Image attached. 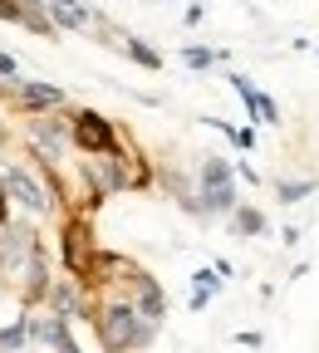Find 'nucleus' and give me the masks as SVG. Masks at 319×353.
<instances>
[{
  "label": "nucleus",
  "mask_w": 319,
  "mask_h": 353,
  "mask_svg": "<svg viewBox=\"0 0 319 353\" xmlns=\"http://www.w3.org/2000/svg\"><path fill=\"white\" fill-rule=\"evenodd\" d=\"M231 138H236V148H255V128H231Z\"/></svg>",
  "instance_id": "nucleus-15"
},
{
  "label": "nucleus",
  "mask_w": 319,
  "mask_h": 353,
  "mask_svg": "<svg viewBox=\"0 0 319 353\" xmlns=\"http://www.w3.org/2000/svg\"><path fill=\"white\" fill-rule=\"evenodd\" d=\"M133 59H138V64H148V69H157V54L148 50V44H138V39H133Z\"/></svg>",
  "instance_id": "nucleus-14"
},
{
  "label": "nucleus",
  "mask_w": 319,
  "mask_h": 353,
  "mask_svg": "<svg viewBox=\"0 0 319 353\" xmlns=\"http://www.w3.org/2000/svg\"><path fill=\"white\" fill-rule=\"evenodd\" d=\"M0 74H6V79L15 74V59H10V54H0Z\"/></svg>",
  "instance_id": "nucleus-17"
},
{
  "label": "nucleus",
  "mask_w": 319,
  "mask_h": 353,
  "mask_svg": "<svg viewBox=\"0 0 319 353\" xmlns=\"http://www.w3.org/2000/svg\"><path fill=\"white\" fill-rule=\"evenodd\" d=\"M39 339H50L59 353H79V343L64 334V324H59V319H44V324H39Z\"/></svg>",
  "instance_id": "nucleus-7"
},
{
  "label": "nucleus",
  "mask_w": 319,
  "mask_h": 353,
  "mask_svg": "<svg viewBox=\"0 0 319 353\" xmlns=\"http://www.w3.org/2000/svg\"><path fill=\"white\" fill-rule=\"evenodd\" d=\"M59 99H64V94H59V88H50V83H30V88H25V103H30V108H55Z\"/></svg>",
  "instance_id": "nucleus-8"
},
{
  "label": "nucleus",
  "mask_w": 319,
  "mask_h": 353,
  "mask_svg": "<svg viewBox=\"0 0 319 353\" xmlns=\"http://www.w3.org/2000/svg\"><path fill=\"white\" fill-rule=\"evenodd\" d=\"M55 15H59V25H69V30H84V25H88L84 0H55Z\"/></svg>",
  "instance_id": "nucleus-6"
},
{
  "label": "nucleus",
  "mask_w": 319,
  "mask_h": 353,
  "mask_svg": "<svg viewBox=\"0 0 319 353\" xmlns=\"http://www.w3.org/2000/svg\"><path fill=\"white\" fill-rule=\"evenodd\" d=\"M202 192H206V206H211V211H231L236 192H231V167H226L221 157H211V162L202 167Z\"/></svg>",
  "instance_id": "nucleus-2"
},
{
  "label": "nucleus",
  "mask_w": 319,
  "mask_h": 353,
  "mask_svg": "<svg viewBox=\"0 0 319 353\" xmlns=\"http://www.w3.org/2000/svg\"><path fill=\"white\" fill-rule=\"evenodd\" d=\"M309 192H314L309 182H280V196H285V201H300V196H309Z\"/></svg>",
  "instance_id": "nucleus-11"
},
{
  "label": "nucleus",
  "mask_w": 319,
  "mask_h": 353,
  "mask_svg": "<svg viewBox=\"0 0 319 353\" xmlns=\"http://www.w3.org/2000/svg\"><path fill=\"white\" fill-rule=\"evenodd\" d=\"M6 192H15V196H20V201H25L30 211H44V192H39V187L30 182L25 172H6Z\"/></svg>",
  "instance_id": "nucleus-4"
},
{
  "label": "nucleus",
  "mask_w": 319,
  "mask_h": 353,
  "mask_svg": "<svg viewBox=\"0 0 319 353\" xmlns=\"http://www.w3.org/2000/svg\"><path fill=\"white\" fill-rule=\"evenodd\" d=\"M74 138L84 143V148H113V138H108V123L104 118H94V113H79V132H74Z\"/></svg>",
  "instance_id": "nucleus-3"
},
{
  "label": "nucleus",
  "mask_w": 319,
  "mask_h": 353,
  "mask_svg": "<svg viewBox=\"0 0 319 353\" xmlns=\"http://www.w3.org/2000/svg\"><path fill=\"white\" fill-rule=\"evenodd\" d=\"M231 83H236V94H241V99H246V108H251V113H255V118H265V123H276V118H280V113H276V103H270V99H265V94H255V88H251V83H246V79H241V74H236V79H231Z\"/></svg>",
  "instance_id": "nucleus-5"
},
{
  "label": "nucleus",
  "mask_w": 319,
  "mask_h": 353,
  "mask_svg": "<svg viewBox=\"0 0 319 353\" xmlns=\"http://www.w3.org/2000/svg\"><path fill=\"white\" fill-rule=\"evenodd\" d=\"M148 339H153V324L138 314V309H128V304H113L108 314H104V348H108V353L143 348Z\"/></svg>",
  "instance_id": "nucleus-1"
},
{
  "label": "nucleus",
  "mask_w": 319,
  "mask_h": 353,
  "mask_svg": "<svg viewBox=\"0 0 319 353\" xmlns=\"http://www.w3.org/2000/svg\"><path fill=\"white\" fill-rule=\"evenodd\" d=\"M35 132H39V148H44V152H59V148H64V128H59V123H55V128L39 123Z\"/></svg>",
  "instance_id": "nucleus-9"
},
{
  "label": "nucleus",
  "mask_w": 319,
  "mask_h": 353,
  "mask_svg": "<svg viewBox=\"0 0 319 353\" xmlns=\"http://www.w3.org/2000/svg\"><path fill=\"white\" fill-rule=\"evenodd\" d=\"M236 226H241V231H260V226H265V221H260L255 211H241V221H236Z\"/></svg>",
  "instance_id": "nucleus-16"
},
{
  "label": "nucleus",
  "mask_w": 319,
  "mask_h": 353,
  "mask_svg": "<svg viewBox=\"0 0 319 353\" xmlns=\"http://www.w3.org/2000/svg\"><path fill=\"white\" fill-rule=\"evenodd\" d=\"M211 59H216V54L202 50V44H197V50H187V64H192V69H211Z\"/></svg>",
  "instance_id": "nucleus-13"
},
{
  "label": "nucleus",
  "mask_w": 319,
  "mask_h": 353,
  "mask_svg": "<svg viewBox=\"0 0 319 353\" xmlns=\"http://www.w3.org/2000/svg\"><path fill=\"white\" fill-rule=\"evenodd\" d=\"M30 334H25V324H15V329H6V334H0V348H20Z\"/></svg>",
  "instance_id": "nucleus-12"
},
{
  "label": "nucleus",
  "mask_w": 319,
  "mask_h": 353,
  "mask_svg": "<svg viewBox=\"0 0 319 353\" xmlns=\"http://www.w3.org/2000/svg\"><path fill=\"white\" fill-rule=\"evenodd\" d=\"M143 314H148V324L162 314V294H157V285H143Z\"/></svg>",
  "instance_id": "nucleus-10"
}]
</instances>
